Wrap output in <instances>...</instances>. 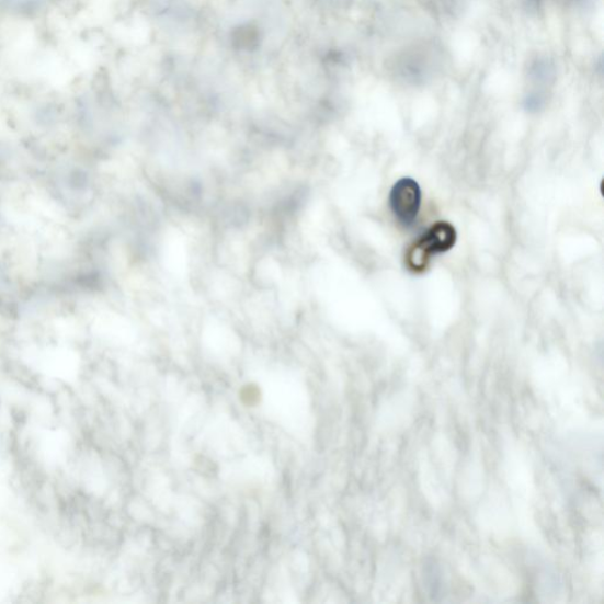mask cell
Wrapping results in <instances>:
<instances>
[{
  "mask_svg": "<svg viewBox=\"0 0 604 604\" xmlns=\"http://www.w3.org/2000/svg\"><path fill=\"white\" fill-rule=\"evenodd\" d=\"M457 241L456 228L446 221L433 225L408 250L406 265L413 273L424 272L433 257L446 253Z\"/></svg>",
  "mask_w": 604,
  "mask_h": 604,
  "instance_id": "6da1fadb",
  "label": "cell"
},
{
  "mask_svg": "<svg viewBox=\"0 0 604 604\" xmlns=\"http://www.w3.org/2000/svg\"><path fill=\"white\" fill-rule=\"evenodd\" d=\"M422 206V190L411 178L397 181L390 193V208L396 220L406 228L414 225Z\"/></svg>",
  "mask_w": 604,
  "mask_h": 604,
  "instance_id": "7a4b0ae2",
  "label": "cell"
},
{
  "mask_svg": "<svg viewBox=\"0 0 604 604\" xmlns=\"http://www.w3.org/2000/svg\"><path fill=\"white\" fill-rule=\"evenodd\" d=\"M248 399V404H253L254 400L259 399V391L254 387H246L242 391V399Z\"/></svg>",
  "mask_w": 604,
  "mask_h": 604,
  "instance_id": "3957f363",
  "label": "cell"
}]
</instances>
